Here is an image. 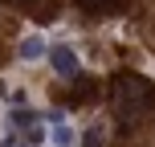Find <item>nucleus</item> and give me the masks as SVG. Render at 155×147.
I'll use <instances>...</instances> for the list:
<instances>
[{
  "mask_svg": "<svg viewBox=\"0 0 155 147\" xmlns=\"http://www.w3.org/2000/svg\"><path fill=\"white\" fill-rule=\"evenodd\" d=\"M151 102H155V90L143 78H118L114 86H110V110H114L118 119H139L143 110H151Z\"/></svg>",
  "mask_w": 155,
  "mask_h": 147,
  "instance_id": "obj_1",
  "label": "nucleus"
},
{
  "mask_svg": "<svg viewBox=\"0 0 155 147\" xmlns=\"http://www.w3.org/2000/svg\"><path fill=\"white\" fill-rule=\"evenodd\" d=\"M41 53H45V37H41V33L21 37V45H16V57H21V62H37Z\"/></svg>",
  "mask_w": 155,
  "mask_h": 147,
  "instance_id": "obj_3",
  "label": "nucleus"
},
{
  "mask_svg": "<svg viewBox=\"0 0 155 147\" xmlns=\"http://www.w3.org/2000/svg\"><path fill=\"white\" fill-rule=\"evenodd\" d=\"M82 8H90V12H110V8H118L123 0H78Z\"/></svg>",
  "mask_w": 155,
  "mask_h": 147,
  "instance_id": "obj_7",
  "label": "nucleus"
},
{
  "mask_svg": "<svg viewBox=\"0 0 155 147\" xmlns=\"http://www.w3.org/2000/svg\"><path fill=\"white\" fill-rule=\"evenodd\" d=\"M8 4H33V0H8Z\"/></svg>",
  "mask_w": 155,
  "mask_h": 147,
  "instance_id": "obj_9",
  "label": "nucleus"
},
{
  "mask_svg": "<svg viewBox=\"0 0 155 147\" xmlns=\"http://www.w3.org/2000/svg\"><path fill=\"white\" fill-rule=\"evenodd\" d=\"M49 143H53V147H74L78 143V131L65 123V119H61V123H49Z\"/></svg>",
  "mask_w": 155,
  "mask_h": 147,
  "instance_id": "obj_4",
  "label": "nucleus"
},
{
  "mask_svg": "<svg viewBox=\"0 0 155 147\" xmlns=\"http://www.w3.org/2000/svg\"><path fill=\"white\" fill-rule=\"evenodd\" d=\"M12 147H33V143H25V139H12Z\"/></svg>",
  "mask_w": 155,
  "mask_h": 147,
  "instance_id": "obj_8",
  "label": "nucleus"
},
{
  "mask_svg": "<svg viewBox=\"0 0 155 147\" xmlns=\"http://www.w3.org/2000/svg\"><path fill=\"white\" fill-rule=\"evenodd\" d=\"M0 98L12 102V106H25V90H21L16 82H4V78H0Z\"/></svg>",
  "mask_w": 155,
  "mask_h": 147,
  "instance_id": "obj_5",
  "label": "nucleus"
},
{
  "mask_svg": "<svg viewBox=\"0 0 155 147\" xmlns=\"http://www.w3.org/2000/svg\"><path fill=\"white\" fill-rule=\"evenodd\" d=\"M45 57L53 65V74H61V78H78V70H82V57L74 45H53V49H45Z\"/></svg>",
  "mask_w": 155,
  "mask_h": 147,
  "instance_id": "obj_2",
  "label": "nucleus"
},
{
  "mask_svg": "<svg viewBox=\"0 0 155 147\" xmlns=\"http://www.w3.org/2000/svg\"><path fill=\"white\" fill-rule=\"evenodd\" d=\"M82 147H106V127H90L86 139H82Z\"/></svg>",
  "mask_w": 155,
  "mask_h": 147,
  "instance_id": "obj_6",
  "label": "nucleus"
},
{
  "mask_svg": "<svg viewBox=\"0 0 155 147\" xmlns=\"http://www.w3.org/2000/svg\"><path fill=\"white\" fill-rule=\"evenodd\" d=\"M0 147H4V143H0Z\"/></svg>",
  "mask_w": 155,
  "mask_h": 147,
  "instance_id": "obj_10",
  "label": "nucleus"
}]
</instances>
